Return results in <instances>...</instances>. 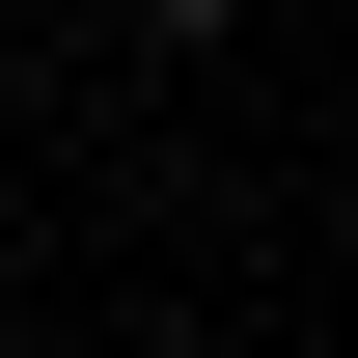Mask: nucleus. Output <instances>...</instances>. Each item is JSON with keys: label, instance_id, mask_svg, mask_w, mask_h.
Listing matches in <instances>:
<instances>
[{"label": "nucleus", "instance_id": "1", "mask_svg": "<svg viewBox=\"0 0 358 358\" xmlns=\"http://www.w3.org/2000/svg\"><path fill=\"white\" fill-rule=\"evenodd\" d=\"M138 28H248V0H138Z\"/></svg>", "mask_w": 358, "mask_h": 358}]
</instances>
